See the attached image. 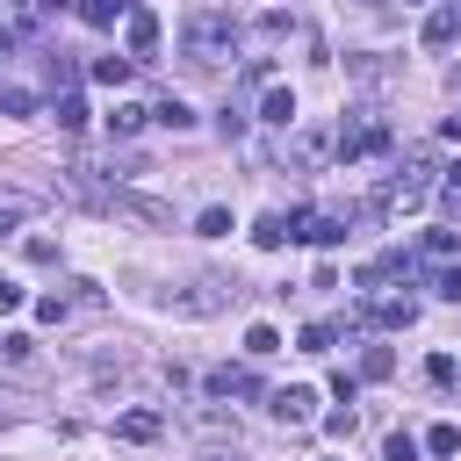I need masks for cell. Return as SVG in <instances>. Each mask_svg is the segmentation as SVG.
<instances>
[{
  "label": "cell",
  "mask_w": 461,
  "mask_h": 461,
  "mask_svg": "<svg viewBox=\"0 0 461 461\" xmlns=\"http://www.w3.org/2000/svg\"><path fill=\"white\" fill-rule=\"evenodd\" d=\"M216 461H223V454H216Z\"/></svg>",
  "instance_id": "obj_35"
},
{
  "label": "cell",
  "mask_w": 461,
  "mask_h": 461,
  "mask_svg": "<svg viewBox=\"0 0 461 461\" xmlns=\"http://www.w3.org/2000/svg\"><path fill=\"white\" fill-rule=\"evenodd\" d=\"M346 72H353L360 86H382V79H389L396 65H389V58H375V50H360V58H346Z\"/></svg>",
  "instance_id": "obj_13"
},
{
  "label": "cell",
  "mask_w": 461,
  "mask_h": 461,
  "mask_svg": "<svg viewBox=\"0 0 461 461\" xmlns=\"http://www.w3.org/2000/svg\"><path fill=\"white\" fill-rule=\"evenodd\" d=\"M115 432L144 447V439H158V432H166V418H158V411H122V425H115Z\"/></svg>",
  "instance_id": "obj_11"
},
{
  "label": "cell",
  "mask_w": 461,
  "mask_h": 461,
  "mask_svg": "<svg viewBox=\"0 0 461 461\" xmlns=\"http://www.w3.org/2000/svg\"><path fill=\"white\" fill-rule=\"evenodd\" d=\"M432 288H439V295H447V303H461V267H447V274H439V281H432Z\"/></svg>",
  "instance_id": "obj_30"
},
{
  "label": "cell",
  "mask_w": 461,
  "mask_h": 461,
  "mask_svg": "<svg viewBox=\"0 0 461 461\" xmlns=\"http://www.w3.org/2000/svg\"><path fill=\"white\" fill-rule=\"evenodd\" d=\"M0 353H7L14 367H29V360H36V339H29V331H7V339H0Z\"/></svg>",
  "instance_id": "obj_24"
},
{
  "label": "cell",
  "mask_w": 461,
  "mask_h": 461,
  "mask_svg": "<svg viewBox=\"0 0 461 461\" xmlns=\"http://www.w3.org/2000/svg\"><path fill=\"white\" fill-rule=\"evenodd\" d=\"M454 86H461V72H454Z\"/></svg>",
  "instance_id": "obj_34"
},
{
  "label": "cell",
  "mask_w": 461,
  "mask_h": 461,
  "mask_svg": "<svg viewBox=\"0 0 461 461\" xmlns=\"http://www.w3.org/2000/svg\"><path fill=\"white\" fill-rule=\"evenodd\" d=\"M130 65H137V58H94V79H101V86H122Z\"/></svg>",
  "instance_id": "obj_22"
},
{
  "label": "cell",
  "mask_w": 461,
  "mask_h": 461,
  "mask_svg": "<svg viewBox=\"0 0 461 461\" xmlns=\"http://www.w3.org/2000/svg\"><path fill=\"white\" fill-rule=\"evenodd\" d=\"M0 115H36V94L7 79V86H0Z\"/></svg>",
  "instance_id": "obj_20"
},
{
  "label": "cell",
  "mask_w": 461,
  "mask_h": 461,
  "mask_svg": "<svg viewBox=\"0 0 461 461\" xmlns=\"http://www.w3.org/2000/svg\"><path fill=\"white\" fill-rule=\"evenodd\" d=\"M447 180H454V187H461V158H454V166H447Z\"/></svg>",
  "instance_id": "obj_33"
},
{
  "label": "cell",
  "mask_w": 461,
  "mask_h": 461,
  "mask_svg": "<svg viewBox=\"0 0 461 461\" xmlns=\"http://www.w3.org/2000/svg\"><path fill=\"white\" fill-rule=\"evenodd\" d=\"M425 447H432V454H454V447H461V432H454V425H432V432H425Z\"/></svg>",
  "instance_id": "obj_28"
},
{
  "label": "cell",
  "mask_w": 461,
  "mask_h": 461,
  "mask_svg": "<svg viewBox=\"0 0 461 461\" xmlns=\"http://www.w3.org/2000/svg\"><path fill=\"white\" fill-rule=\"evenodd\" d=\"M288 238H303V245H339V238H346V216H331V209H295V216H288Z\"/></svg>",
  "instance_id": "obj_4"
},
{
  "label": "cell",
  "mask_w": 461,
  "mask_h": 461,
  "mask_svg": "<svg viewBox=\"0 0 461 461\" xmlns=\"http://www.w3.org/2000/svg\"><path fill=\"white\" fill-rule=\"evenodd\" d=\"M245 353H252V360L281 353V331H274V324H252V331H245Z\"/></svg>",
  "instance_id": "obj_19"
},
{
  "label": "cell",
  "mask_w": 461,
  "mask_h": 461,
  "mask_svg": "<svg viewBox=\"0 0 461 461\" xmlns=\"http://www.w3.org/2000/svg\"><path fill=\"white\" fill-rule=\"evenodd\" d=\"M151 122H166V130H194V115H187V101H173V94H166V101L151 108Z\"/></svg>",
  "instance_id": "obj_17"
},
{
  "label": "cell",
  "mask_w": 461,
  "mask_h": 461,
  "mask_svg": "<svg viewBox=\"0 0 461 461\" xmlns=\"http://www.w3.org/2000/svg\"><path fill=\"white\" fill-rule=\"evenodd\" d=\"M144 122H151V115H144L137 101H115V108H108V137H137Z\"/></svg>",
  "instance_id": "obj_14"
},
{
  "label": "cell",
  "mask_w": 461,
  "mask_h": 461,
  "mask_svg": "<svg viewBox=\"0 0 461 461\" xmlns=\"http://www.w3.org/2000/svg\"><path fill=\"white\" fill-rule=\"evenodd\" d=\"M230 50H238V22H230L223 7H194V14L180 22V58H187V65L209 72V65H223Z\"/></svg>",
  "instance_id": "obj_1"
},
{
  "label": "cell",
  "mask_w": 461,
  "mask_h": 461,
  "mask_svg": "<svg viewBox=\"0 0 461 461\" xmlns=\"http://www.w3.org/2000/svg\"><path fill=\"white\" fill-rule=\"evenodd\" d=\"M79 14H86L94 29H115V14H130V0H79Z\"/></svg>",
  "instance_id": "obj_16"
},
{
  "label": "cell",
  "mask_w": 461,
  "mask_h": 461,
  "mask_svg": "<svg viewBox=\"0 0 461 461\" xmlns=\"http://www.w3.org/2000/svg\"><path fill=\"white\" fill-rule=\"evenodd\" d=\"M194 230H202V238H230V209H202Z\"/></svg>",
  "instance_id": "obj_26"
},
{
  "label": "cell",
  "mask_w": 461,
  "mask_h": 461,
  "mask_svg": "<svg viewBox=\"0 0 461 461\" xmlns=\"http://www.w3.org/2000/svg\"><path fill=\"white\" fill-rule=\"evenodd\" d=\"M389 461H418V439L411 432H389Z\"/></svg>",
  "instance_id": "obj_29"
},
{
  "label": "cell",
  "mask_w": 461,
  "mask_h": 461,
  "mask_svg": "<svg viewBox=\"0 0 461 461\" xmlns=\"http://www.w3.org/2000/svg\"><path fill=\"white\" fill-rule=\"evenodd\" d=\"M151 50H158V14H151V7H130V58L144 65Z\"/></svg>",
  "instance_id": "obj_7"
},
{
  "label": "cell",
  "mask_w": 461,
  "mask_h": 461,
  "mask_svg": "<svg viewBox=\"0 0 461 461\" xmlns=\"http://www.w3.org/2000/svg\"><path fill=\"white\" fill-rule=\"evenodd\" d=\"M252 36H259V43H288V36H295V14H281V7H267V14L252 22Z\"/></svg>",
  "instance_id": "obj_12"
},
{
  "label": "cell",
  "mask_w": 461,
  "mask_h": 461,
  "mask_svg": "<svg viewBox=\"0 0 461 461\" xmlns=\"http://www.w3.org/2000/svg\"><path fill=\"white\" fill-rule=\"evenodd\" d=\"M252 245H259V252H274V245H288V216H259V230H252Z\"/></svg>",
  "instance_id": "obj_18"
},
{
  "label": "cell",
  "mask_w": 461,
  "mask_h": 461,
  "mask_svg": "<svg viewBox=\"0 0 461 461\" xmlns=\"http://www.w3.org/2000/svg\"><path fill=\"white\" fill-rule=\"evenodd\" d=\"M454 36H461V7H432L425 14V50H447Z\"/></svg>",
  "instance_id": "obj_9"
},
{
  "label": "cell",
  "mask_w": 461,
  "mask_h": 461,
  "mask_svg": "<svg viewBox=\"0 0 461 461\" xmlns=\"http://www.w3.org/2000/svg\"><path fill=\"white\" fill-rule=\"evenodd\" d=\"M209 396H259L252 367H209Z\"/></svg>",
  "instance_id": "obj_8"
},
{
  "label": "cell",
  "mask_w": 461,
  "mask_h": 461,
  "mask_svg": "<svg viewBox=\"0 0 461 461\" xmlns=\"http://www.w3.org/2000/svg\"><path fill=\"white\" fill-rule=\"evenodd\" d=\"M267 403H274V418H281V425H310V411H317V389L288 382V389H274Z\"/></svg>",
  "instance_id": "obj_5"
},
{
  "label": "cell",
  "mask_w": 461,
  "mask_h": 461,
  "mask_svg": "<svg viewBox=\"0 0 461 461\" xmlns=\"http://www.w3.org/2000/svg\"><path fill=\"white\" fill-rule=\"evenodd\" d=\"M259 122L288 130V122H295V94H288V86H267V101H259Z\"/></svg>",
  "instance_id": "obj_10"
},
{
  "label": "cell",
  "mask_w": 461,
  "mask_h": 461,
  "mask_svg": "<svg viewBox=\"0 0 461 461\" xmlns=\"http://www.w3.org/2000/svg\"><path fill=\"white\" fill-rule=\"evenodd\" d=\"M303 353H331V324H303Z\"/></svg>",
  "instance_id": "obj_27"
},
{
  "label": "cell",
  "mask_w": 461,
  "mask_h": 461,
  "mask_svg": "<svg viewBox=\"0 0 461 461\" xmlns=\"http://www.w3.org/2000/svg\"><path fill=\"white\" fill-rule=\"evenodd\" d=\"M108 216H130V223H151V230H166L173 223V209L158 202V194H137V187H108V202H101Z\"/></svg>",
  "instance_id": "obj_3"
},
{
  "label": "cell",
  "mask_w": 461,
  "mask_h": 461,
  "mask_svg": "<svg viewBox=\"0 0 461 461\" xmlns=\"http://www.w3.org/2000/svg\"><path fill=\"white\" fill-rule=\"evenodd\" d=\"M331 144H339V158H367V151H389V122L360 108L353 122H339V137H331Z\"/></svg>",
  "instance_id": "obj_2"
},
{
  "label": "cell",
  "mask_w": 461,
  "mask_h": 461,
  "mask_svg": "<svg viewBox=\"0 0 461 461\" xmlns=\"http://www.w3.org/2000/svg\"><path fill=\"white\" fill-rule=\"evenodd\" d=\"M36 14H65V0H36Z\"/></svg>",
  "instance_id": "obj_32"
},
{
  "label": "cell",
  "mask_w": 461,
  "mask_h": 461,
  "mask_svg": "<svg viewBox=\"0 0 461 461\" xmlns=\"http://www.w3.org/2000/svg\"><path fill=\"white\" fill-rule=\"evenodd\" d=\"M324 151H339V144H331V137H324V130H303V137H295V151H288V158H295V166H317V158H324Z\"/></svg>",
  "instance_id": "obj_15"
},
{
  "label": "cell",
  "mask_w": 461,
  "mask_h": 461,
  "mask_svg": "<svg viewBox=\"0 0 461 461\" xmlns=\"http://www.w3.org/2000/svg\"><path fill=\"white\" fill-rule=\"evenodd\" d=\"M367 317H375L382 331H411V324H418V303H411V295H382V303H367Z\"/></svg>",
  "instance_id": "obj_6"
},
{
  "label": "cell",
  "mask_w": 461,
  "mask_h": 461,
  "mask_svg": "<svg viewBox=\"0 0 461 461\" xmlns=\"http://www.w3.org/2000/svg\"><path fill=\"white\" fill-rule=\"evenodd\" d=\"M389 367H396V353H389V346H367V353H360V375H367V382H382Z\"/></svg>",
  "instance_id": "obj_25"
},
{
  "label": "cell",
  "mask_w": 461,
  "mask_h": 461,
  "mask_svg": "<svg viewBox=\"0 0 461 461\" xmlns=\"http://www.w3.org/2000/svg\"><path fill=\"white\" fill-rule=\"evenodd\" d=\"M50 115H58V130H79V122H86V101H79V94H58Z\"/></svg>",
  "instance_id": "obj_23"
},
{
  "label": "cell",
  "mask_w": 461,
  "mask_h": 461,
  "mask_svg": "<svg viewBox=\"0 0 461 461\" xmlns=\"http://www.w3.org/2000/svg\"><path fill=\"white\" fill-rule=\"evenodd\" d=\"M29 209H36V194H0V238H7V230H14Z\"/></svg>",
  "instance_id": "obj_21"
},
{
  "label": "cell",
  "mask_w": 461,
  "mask_h": 461,
  "mask_svg": "<svg viewBox=\"0 0 461 461\" xmlns=\"http://www.w3.org/2000/svg\"><path fill=\"white\" fill-rule=\"evenodd\" d=\"M7 310H22V288H14L7 274H0V317H7Z\"/></svg>",
  "instance_id": "obj_31"
}]
</instances>
